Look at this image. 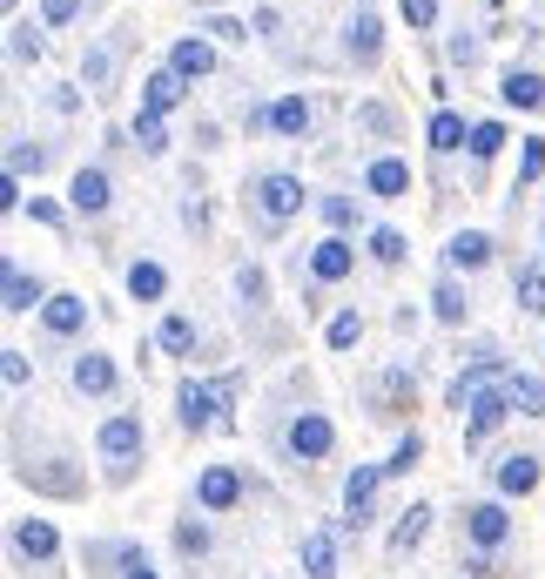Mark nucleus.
Masks as SVG:
<instances>
[{"instance_id": "obj_12", "label": "nucleus", "mask_w": 545, "mask_h": 579, "mask_svg": "<svg viewBox=\"0 0 545 579\" xmlns=\"http://www.w3.org/2000/svg\"><path fill=\"white\" fill-rule=\"evenodd\" d=\"M68 196H74V209H88V216H95V209H108V176H101V169H82Z\"/></svg>"}, {"instance_id": "obj_30", "label": "nucleus", "mask_w": 545, "mask_h": 579, "mask_svg": "<svg viewBox=\"0 0 545 579\" xmlns=\"http://www.w3.org/2000/svg\"><path fill=\"white\" fill-rule=\"evenodd\" d=\"M498 142H505V129L498 122H479L472 129V156H498Z\"/></svg>"}, {"instance_id": "obj_43", "label": "nucleus", "mask_w": 545, "mask_h": 579, "mask_svg": "<svg viewBox=\"0 0 545 579\" xmlns=\"http://www.w3.org/2000/svg\"><path fill=\"white\" fill-rule=\"evenodd\" d=\"M129 579H155V572H148V559H135V566H129Z\"/></svg>"}, {"instance_id": "obj_5", "label": "nucleus", "mask_w": 545, "mask_h": 579, "mask_svg": "<svg viewBox=\"0 0 545 579\" xmlns=\"http://www.w3.org/2000/svg\"><path fill=\"white\" fill-rule=\"evenodd\" d=\"M101 451L108 458H135L142 451V418H108L101 424Z\"/></svg>"}, {"instance_id": "obj_16", "label": "nucleus", "mask_w": 545, "mask_h": 579, "mask_svg": "<svg viewBox=\"0 0 545 579\" xmlns=\"http://www.w3.org/2000/svg\"><path fill=\"white\" fill-rule=\"evenodd\" d=\"M108 384H114V364H108V358H95V351H88L82 364H74V391H95V398H101Z\"/></svg>"}, {"instance_id": "obj_38", "label": "nucleus", "mask_w": 545, "mask_h": 579, "mask_svg": "<svg viewBox=\"0 0 545 579\" xmlns=\"http://www.w3.org/2000/svg\"><path fill=\"white\" fill-rule=\"evenodd\" d=\"M203 34H216V41H243V21H229V14H209V27Z\"/></svg>"}, {"instance_id": "obj_37", "label": "nucleus", "mask_w": 545, "mask_h": 579, "mask_svg": "<svg viewBox=\"0 0 545 579\" xmlns=\"http://www.w3.org/2000/svg\"><path fill=\"white\" fill-rule=\"evenodd\" d=\"M8 169H14V176H21V169H41V148H27V142H14V148H8Z\"/></svg>"}, {"instance_id": "obj_15", "label": "nucleus", "mask_w": 545, "mask_h": 579, "mask_svg": "<svg viewBox=\"0 0 545 579\" xmlns=\"http://www.w3.org/2000/svg\"><path fill=\"white\" fill-rule=\"evenodd\" d=\"M505 526H512V519H505V506H492V498H485V506H472V539H479V546H498Z\"/></svg>"}, {"instance_id": "obj_23", "label": "nucleus", "mask_w": 545, "mask_h": 579, "mask_svg": "<svg viewBox=\"0 0 545 579\" xmlns=\"http://www.w3.org/2000/svg\"><path fill=\"white\" fill-rule=\"evenodd\" d=\"M505 101H512V108H538L545 82H538V74H505Z\"/></svg>"}, {"instance_id": "obj_2", "label": "nucleus", "mask_w": 545, "mask_h": 579, "mask_svg": "<svg viewBox=\"0 0 545 579\" xmlns=\"http://www.w3.org/2000/svg\"><path fill=\"white\" fill-rule=\"evenodd\" d=\"M290 451H296V458H324V451H330V418H324V411H303V418L290 424Z\"/></svg>"}, {"instance_id": "obj_10", "label": "nucleus", "mask_w": 545, "mask_h": 579, "mask_svg": "<svg viewBox=\"0 0 545 579\" xmlns=\"http://www.w3.org/2000/svg\"><path fill=\"white\" fill-rule=\"evenodd\" d=\"M532 485H538V458L532 451H512L498 466V492H532Z\"/></svg>"}, {"instance_id": "obj_33", "label": "nucleus", "mask_w": 545, "mask_h": 579, "mask_svg": "<svg viewBox=\"0 0 545 579\" xmlns=\"http://www.w3.org/2000/svg\"><path fill=\"white\" fill-rule=\"evenodd\" d=\"M398 8H404L411 27H432V21H438V0H398Z\"/></svg>"}, {"instance_id": "obj_26", "label": "nucleus", "mask_w": 545, "mask_h": 579, "mask_svg": "<svg viewBox=\"0 0 545 579\" xmlns=\"http://www.w3.org/2000/svg\"><path fill=\"white\" fill-rule=\"evenodd\" d=\"M34 303H41V284L21 277V269H8V311H34Z\"/></svg>"}, {"instance_id": "obj_20", "label": "nucleus", "mask_w": 545, "mask_h": 579, "mask_svg": "<svg viewBox=\"0 0 545 579\" xmlns=\"http://www.w3.org/2000/svg\"><path fill=\"white\" fill-rule=\"evenodd\" d=\"M445 256H451L458 269H479V263L492 256V243L479 237V229H464V237H451V250H445Z\"/></svg>"}, {"instance_id": "obj_19", "label": "nucleus", "mask_w": 545, "mask_h": 579, "mask_svg": "<svg viewBox=\"0 0 545 579\" xmlns=\"http://www.w3.org/2000/svg\"><path fill=\"white\" fill-rule=\"evenodd\" d=\"M269 129H277V135H303V129H310V108H303L296 95H283L277 108H269Z\"/></svg>"}, {"instance_id": "obj_13", "label": "nucleus", "mask_w": 545, "mask_h": 579, "mask_svg": "<svg viewBox=\"0 0 545 579\" xmlns=\"http://www.w3.org/2000/svg\"><path fill=\"white\" fill-rule=\"evenodd\" d=\"M505 398H512L519 418H545V384L538 377H512V384H505Z\"/></svg>"}, {"instance_id": "obj_25", "label": "nucleus", "mask_w": 545, "mask_h": 579, "mask_svg": "<svg viewBox=\"0 0 545 579\" xmlns=\"http://www.w3.org/2000/svg\"><path fill=\"white\" fill-rule=\"evenodd\" d=\"M458 142H472V135H464V122H458L451 108H438L432 114V148H458Z\"/></svg>"}, {"instance_id": "obj_21", "label": "nucleus", "mask_w": 545, "mask_h": 579, "mask_svg": "<svg viewBox=\"0 0 545 579\" xmlns=\"http://www.w3.org/2000/svg\"><path fill=\"white\" fill-rule=\"evenodd\" d=\"M209 61H216V55H209V41H175V55H169V68H175V74H209Z\"/></svg>"}, {"instance_id": "obj_9", "label": "nucleus", "mask_w": 545, "mask_h": 579, "mask_svg": "<svg viewBox=\"0 0 545 579\" xmlns=\"http://www.w3.org/2000/svg\"><path fill=\"white\" fill-rule=\"evenodd\" d=\"M182 424H189V432L222 424V418H216V391H203V384H182Z\"/></svg>"}, {"instance_id": "obj_3", "label": "nucleus", "mask_w": 545, "mask_h": 579, "mask_svg": "<svg viewBox=\"0 0 545 579\" xmlns=\"http://www.w3.org/2000/svg\"><path fill=\"white\" fill-rule=\"evenodd\" d=\"M377 479H384V466H358L343 479V506H350V526H364L371 519V492H377Z\"/></svg>"}, {"instance_id": "obj_8", "label": "nucleus", "mask_w": 545, "mask_h": 579, "mask_svg": "<svg viewBox=\"0 0 545 579\" xmlns=\"http://www.w3.org/2000/svg\"><path fill=\"white\" fill-rule=\"evenodd\" d=\"M175 101H182V74H175V68L142 82V114H162V108H175Z\"/></svg>"}, {"instance_id": "obj_22", "label": "nucleus", "mask_w": 545, "mask_h": 579, "mask_svg": "<svg viewBox=\"0 0 545 579\" xmlns=\"http://www.w3.org/2000/svg\"><path fill=\"white\" fill-rule=\"evenodd\" d=\"M377 41H384V27H377L371 14L350 21V55H358V61H377Z\"/></svg>"}, {"instance_id": "obj_32", "label": "nucleus", "mask_w": 545, "mask_h": 579, "mask_svg": "<svg viewBox=\"0 0 545 579\" xmlns=\"http://www.w3.org/2000/svg\"><path fill=\"white\" fill-rule=\"evenodd\" d=\"M135 142L142 148H162L169 135H162V114H135Z\"/></svg>"}, {"instance_id": "obj_1", "label": "nucleus", "mask_w": 545, "mask_h": 579, "mask_svg": "<svg viewBox=\"0 0 545 579\" xmlns=\"http://www.w3.org/2000/svg\"><path fill=\"white\" fill-rule=\"evenodd\" d=\"M505 411H512V398H505V391H492V384H479V398H472V424H464V438H472V445H485L492 432H498V418Z\"/></svg>"}, {"instance_id": "obj_39", "label": "nucleus", "mask_w": 545, "mask_h": 579, "mask_svg": "<svg viewBox=\"0 0 545 579\" xmlns=\"http://www.w3.org/2000/svg\"><path fill=\"white\" fill-rule=\"evenodd\" d=\"M538 169H545V142H525V156H519V176H525V182H532V176H538Z\"/></svg>"}, {"instance_id": "obj_41", "label": "nucleus", "mask_w": 545, "mask_h": 579, "mask_svg": "<svg viewBox=\"0 0 545 579\" xmlns=\"http://www.w3.org/2000/svg\"><path fill=\"white\" fill-rule=\"evenodd\" d=\"M175 539H182V553H203V546H209V532H203V526H182Z\"/></svg>"}, {"instance_id": "obj_31", "label": "nucleus", "mask_w": 545, "mask_h": 579, "mask_svg": "<svg viewBox=\"0 0 545 579\" xmlns=\"http://www.w3.org/2000/svg\"><path fill=\"white\" fill-rule=\"evenodd\" d=\"M432 303H438V317H445V324H458V317H464V297H458V284H438V297H432Z\"/></svg>"}, {"instance_id": "obj_34", "label": "nucleus", "mask_w": 545, "mask_h": 579, "mask_svg": "<svg viewBox=\"0 0 545 579\" xmlns=\"http://www.w3.org/2000/svg\"><path fill=\"white\" fill-rule=\"evenodd\" d=\"M371 250H377L384 263H398V256H404V237H398V229H377V237H371Z\"/></svg>"}, {"instance_id": "obj_29", "label": "nucleus", "mask_w": 545, "mask_h": 579, "mask_svg": "<svg viewBox=\"0 0 545 579\" xmlns=\"http://www.w3.org/2000/svg\"><path fill=\"white\" fill-rule=\"evenodd\" d=\"M417 458H424V438L411 432V438H404V445L391 451V466H384V472H411V466H417Z\"/></svg>"}, {"instance_id": "obj_42", "label": "nucleus", "mask_w": 545, "mask_h": 579, "mask_svg": "<svg viewBox=\"0 0 545 579\" xmlns=\"http://www.w3.org/2000/svg\"><path fill=\"white\" fill-rule=\"evenodd\" d=\"M74 8H82V0H48V8H41V14H48V21L61 27V21H74Z\"/></svg>"}, {"instance_id": "obj_28", "label": "nucleus", "mask_w": 545, "mask_h": 579, "mask_svg": "<svg viewBox=\"0 0 545 579\" xmlns=\"http://www.w3.org/2000/svg\"><path fill=\"white\" fill-rule=\"evenodd\" d=\"M162 343H169V351H189V343H196V324H189V317H169V324H162Z\"/></svg>"}, {"instance_id": "obj_4", "label": "nucleus", "mask_w": 545, "mask_h": 579, "mask_svg": "<svg viewBox=\"0 0 545 579\" xmlns=\"http://www.w3.org/2000/svg\"><path fill=\"white\" fill-rule=\"evenodd\" d=\"M237 492H243V479L229 472V466H209V472H203V485H196V498H203L209 512H222V506H237Z\"/></svg>"}, {"instance_id": "obj_6", "label": "nucleus", "mask_w": 545, "mask_h": 579, "mask_svg": "<svg viewBox=\"0 0 545 579\" xmlns=\"http://www.w3.org/2000/svg\"><path fill=\"white\" fill-rule=\"evenodd\" d=\"M256 196H263V209H269V216H290V209L303 203V182H296V176H263Z\"/></svg>"}, {"instance_id": "obj_27", "label": "nucleus", "mask_w": 545, "mask_h": 579, "mask_svg": "<svg viewBox=\"0 0 545 579\" xmlns=\"http://www.w3.org/2000/svg\"><path fill=\"white\" fill-rule=\"evenodd\" d=\"M129 290H135V297H162V290H169V277H162L155 263H135V269H129Z\"/></svg>"}, {"instance_id": "obj_14", "label": "nucleus", "mask_w": 545, "mask_h": 579, "mask_svg": "<svg viewBox=\"0 0 545 579\" xmlns=\"http://www.w3.org/2000/svg\"><path fill=\"white\" fill-rule=\"evenodd\" d=\"M310 269H317V277L324 284H337V277H350V243H317V256H310Z\"/></svg>"}, {"instance_id": "obj_35", "label": "nucleus", "mask_w": 545, "mask_h": 579, "mask_svg": "<svg viewBox=\"0 0 545 579\" xmlns=\"http://www.w3.org/2000/svg\"><path fill=\"white\" fill-rule=\"evenodd\" d=\"M358 330H364L358 317H337V324H330V351H350V343H358Z\"/></svg>"}, {"instance_id": "obj_40", "label": "nucleus", "mask_w": 545, "mask_h": 579, "mask_svg": "<svg viewBox=\"0 0 545 579\" xmlns=\"http://www.w3.org/2000/svg\"><path fill=\"white\" fill-rule=\"evenodd\" d=\"M0 358H8V364H0V377H8V384H27V358H21V351H0Z\"/></svg>"}, {"instance_id": "obj_24", "label": "nucleus", "mask_w": 545, "mask_h": 579, "mask_svg": "<svg viewBox=\"0 0 545 579\" xmlns=\"http://www.w3.org/2000/svg\"><path fill=\"white\" fill-rule=\"evenodd\" d=\"M424 526H432V506H411V512L398 519V532H391V546H398V553H411L417 539H424Z\"/></svg>"}, {"instance_id": "obj_7", "label": "nucleus", "mask_w": 545, "mask_h": 579, "mask_svg": "<svg viewBox=\"0 0 545 579\" xmlns=\"http://www.w3.org/2000/svg\"><path fill=\"white\" fill-rule=\"evenodd\" d=\"M303 572L310 579H337V539L330 532H310L303 539Z\"/></svg>"}, {"instance_id": "obj_17", "label": "nucleus", "mask_w": 545, "mask_h": 579, "mask_svg": "<svg viewBox=\"0 0 545 579\" xmlns=\"http://www.w3.org/2000/svg\"><path fill=\"white\" fill-rule=\"evenodd\" d=\"M82 317H88V303L82 297H48V330H82Z\"/></svg>"}, {"instance_id": "obj_36", "label": "nucleus", "mask_w": 545, "mask_h": 579, "mask_svg": "<svg viewBox=\"0 0 545 579\" xmlns=\"http://www.w3.org/2000/svg\"><path fill=\"white\" fill-rule=\"evenodd\" d=\"M519 303H525V311H545V277H538V269L519 284Z\"/></svg>"}, {"instance_id": "obj_18", "label": "nucleus", "mask_w": 545, "mask_h": 579, "mask_svg": "<svg viewBox=\"0 0 545 579\" xmlns=\"http://www.w3.org/2000/svg\"><path fill=\"white\" fill-rule=\"evenodd\" d=\"M404 189H411L404 162H371V196H404Z\"/></svg>"}, {"instance_id": "obj_11", "label": "nucleus", "mask_w": 545, "mask_h": 579, "mask_svg": "<svg viewBox=\"0 0 545 579\" xmlns=\"http://www.w3.org/2000/svg\"><path fill=\"white\" fill-rule=\"evenodd\" d=\"M14 539H21V553H27V559H55V546H61L48 519H21V532H14Z\"/></svg>"}]
</instances>
